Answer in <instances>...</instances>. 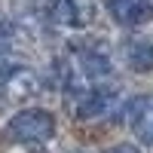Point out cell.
Returning <instances> with one entry per match:
<instances>
[{
	"label": "cell",
	"instance_id": "6da1fadb",
	"mask_svg": "<svg viewBox=\"0 0 153 153\" xmlns=\"http://www.w3.org/2000/svg\"><path fill=\"white\" fill-rule=\"evenodd\" d=\"M110 74V58L107 52H101L95 46H83L68 52V58L61 61V80L74 92H86L92 89L98 80H104Z\"/></svg>",
	"mask_w": 153,
	"mask_h": 153
},
{
	"label": "cell",
	"instance_id": "5b68a950",
	"mask_svg": "<svg viewBox=\"0 0 153 153\" xmlns=\"http://www.w3.org/2000/svg\"><path fill=\"white\" fill-rule=\"evenodd\" d=\"M49 16L61 28H86L92 22V0H52Z\"/></svg>",
	"mask_w": 153,
	"mask_h": 153
},
{
	"label": "cell",
	"instance_id": "8992f818",
	"mask_svg": "<svg viewBox=\"0 0 153 153\" xmlns=\"http://www.w3.org/2000/svg\"><path fill=\"white\" fill-rule=\"evenodd\" d=\"M126 117L141 141H153V95H138L135 101H129Z\"/></svg>",
	"mask_w": 153,
	"mask_h": 153
},
{
	"label": "cell",
	"instance_id": "52a82bcc",
	"mask_svg": "<svg viewBox=\"0 0 153 153\" xmlns=\"http://www.w3.org/2000/svg\"><path fill=\"white\" fill-rule=\"evenodd\" d=\"M123 58L132 71H153V37H129L123 43Z\"/></svg>",
	"mask_w": 153,
	"mask_h": 153
},
{
	"label": "cell",
	"instance_id": "7a4b0ae2",
	"mask_svg": "<svg viewBox=\"0 0 153 153\" xmlns=\"http://www.w3.org/2000/svg\"><path fill=\"white\" fill-rule=\"evenodd\" d=\"M6 135L22 144H43L55 135V120L46 110H22L9 120Z\"/></svg>",
	"mask_w": 153,
	"mask_h": 153
},
{
	"label": "cell",
	"instance_id": "277c9868",
	"mask_svg": "<svg viewBox=\"0 0 153 153\" xmlns=\"http://www.w3.org/2000/svg\"><path fill=\"white\" fill-rule=\"evenodd\" d=\"M117 107H120V92L117 89H107V86H92L86 92H80V98H76V117L80 120L110 117Z\"/></svg>",
	"mask_w": 153,
	"mask_h": 153
},
{
	"label": "cell",
	"instance_id": "3957f363",
	"mask_svg": "<svg viewBox=\"0 0 153 153\" xmlns=\"http://www.w3.org/2000/svg\"><path fill=\"white\" fill-rule=\"evenodd\" d=\"M40 92V76L25 65H12L0 71V95L6 101H28Z\"/></svg>",
	"mask_w": 153,
	"mask_h": 153
},
{
	"label": "cell",
	"instance_id": "9c48e42d",
	"mask_svg": "<svg viewBox=\"0 0 153 153\" xmlns=\"http://www.w3.org/2000/svg\"><path fill=\"white\" fill-rule=\"evenodd\" d=\"M107 153H141L138 147H132V144H117V147H110Z\"/></svg>",
	"mask_w": 153,
	"mask_h": 153
},
{
	"label": "cell",
	"instance_id": "ba28073f",
	"mask_svg": "<svg viewBox=\"0 0 153 153\" xmlns=\"http://www.w3.org/2000/svg\"><path fill=\"white\" fill-rule=\"evenodd\" d=\"M110 16L117 19L120 25H141L150 16V0H107Z\"/></svg>",
	"mask_w": 153,
	"mask_h": 153
}]
</instances>
